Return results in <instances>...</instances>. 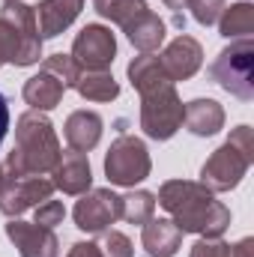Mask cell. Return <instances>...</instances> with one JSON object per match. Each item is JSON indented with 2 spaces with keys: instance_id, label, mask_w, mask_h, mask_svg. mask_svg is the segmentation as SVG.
<instances>
[{
  "instance_id": "1",
  "label": "cell",
  "mask_w": 254,
  "mask_h": 257,
  "mask_svg": "<svg viewBox=\"0 0 254 257\" xmlns=\"http://www.w3.org/2000/svg\"><path fill=\"white\" fill-rule=\"evenodd\" d=\"M156 203L171 215V221L183 233H200L203 239H215L230 227V209L221 200H215V192L191 180L162 183Z\"/></svg>"
},
{
  "instance_id": "2",
  "label": "cell",
  "mask_w": 254,
  "mask_h": 257,
  "mask_svg": "<svg viewBox=\"0 0 254 257\" xmlns=\"http://www.w3.org/2000/svg\"><path fill=\"white\" fill-rule=\"evenodd\" d=\"M63 150L57 132L42 111H24L15 123V147L6 156L3 168L9 174H51Z\"/></svg>"
},
{
  "instance_id": "3",
  "label": "cell",
  "mask_w": 254,
  "mask_h": 257,
  "mask_svg": "<svg viewBox=\"0 0 254 257\" xmlns=\"http://www.w3.org/2000/svg\"><path fill=\"white\" fill-rule=\"evenodd\" d=\"M42 57V36L36 9L24 0H3L0 6V66H33Z\"/></svg>"
},
{
  "instance_id": "4",
  "label": "cell",
  "mask_w": 254,
  "mask_h": 257,
  "mask_svg": "<svg viewBox=\"0 0 254 257\" xmlns=\"http://www.w3.org/2000/svg\"><path fill=\"white\" fill-rule=\"evenodd\" d=\"M141 128L153 141H171L183 128L186 105L174 87V81L165 75L153 84H144L141 90Z\"/></svg>"
},
{
  "instance_id": "5",
  "label": "cell",
  "mask_w": 254,
  "mask_h": 257,
  "mask_svg": "<svg viewBox=\"0 0 254 257\" xmlns=\"http://www.w3.org/2000/svg\"><path fill=\"white\" fill-rule=\"evenodd\" d=\"M209 78L227 90L230 96L251 102L254 99V42L251 39H233L227 48L218 51V57L209 66Z\"/></svg>"
},
{
  "instance_id": "6",
  "label": "cell",
  "mask_w": 254,
  "mask_h": 257,
  "mask_svg": "<svg viewBox=\"0 0 254 257\" xmlns=\"http://www.w3.org/2000/svg\"><path fill=\"white\" fill-rule=\"evenodd\" d=\"M153 171V159L150 150L141 138L135 135H120L108 153H105V177L111 186H123V189H135L138 183H144Z\"/></svg>"
},
{
  "instance_id": "7",
  "label": "cell",
  "mask_w": 254,
  "mask_h": 257,
  "mask_svg": "<svg viewBox=\"0 0 254 257\" xmlns=\"http://www.w3.org/2000/svg\"><path fill=\"white\" fill-rule=\"evenodd\" d=\"M54 194V183L42 174H9L3 168L0 183V212L9 218H18L27 209H36L42 200Z\"/></svg>"
},
{
  "instance_id": "8",
  "label": "cell",
  "mask_w": 254,
  "mask_h": 257,
  "mask_svg": "<svg viewBox=\"0 0 254 257\" xmlns=\"http://www.w3.org/2000/svg\"><path fill=\"white\" fill-rule=\"evenodd\" d=\"M251 156L242 153L233 141H224L200 168V186H206L209 192H230L242 183V177L251 168Z\"/></svg>"
},
{
  "instance_id": "9",
  "label": "cell",
  "mask_w": 254,
  "mask_h": 257,
  "mask_svg": "<svg viewBox=\"0 0 254 257\" xmlns=\"http://www.w3.org/2000/svg\"><path fill=\"white\" fill-rule=\"evenodd\" d=\"M75 227L84 233H105L120 218V194L111 189H90L81 194V200L72 209Z\"/></svg>"
},
{
  "instance_id": "10",
  "label": "cell",
  "mask_w": 254,
  "mask_h": 257,
  "mask_svg": "<svg viewBox=\"0 0 254 257\" xmlns=\"http://www.w3.org/2000/svg\"><path fill=\"white\" fill-rule=\"evenodd\" d=\"M117 57V39L102 24H87L72 42V60L81 69H108Z\"/></svg>"
},
{
  "instance_id": "11",
  "label": "cell",
  "mask_w": 254,
  "mask_h": 257,
  "mask_svg": "<svg viewBox=\"0 0 254 257\" xmlns=\"http://www.w3.org/2000/svg\"><path fill=\"white\" fill-rule=\"evenodd\" d=\"M6 236L18 248L21 257H60V239H57V233L48 230V227H39L36 221L9 218Z\"/></svg>"
},
{
  "instance_id": "12",
  "label": "cell",
  "mask_w": 254,
  "mask_h": 257,
  "mask_svg": "<svg viewBox=\"0 0 254 257\" xmlns=\"http://www.w3.org/2000/svg\"><path fill=\"white\" fill-rule=\"evenodd\" d=\"M162 69H165V75L177 84V81H189L197 75V69L203 63V48H200V42L194 39V36H186V33H180L165 51H162Z\"/></svg>"
},
{
  "instance_id": "13",
  "label": "cell",
  "mask_w": 254,
  "mask_h": 257,
  "mask_svg": "<svg viewBox=\"0 0 254 257\" xmlns=\"http://www.w3.org/2000/svg\"><path fill=\"white\" fill-rule=\"evenodd\" d=\"M51 174H54V180H51L54 189H60L63 194H84L93 186V171H90L87 153H75V150L63 153Z\"/></svg>"
},
{
  "instance_id": "14",
  "label": "cell",
  "mask_w": 254,
  "mask_h": 257,
  "mask_svg": "<svg viewBox=\"0 0 254 257\" xmlns=\"http://www.w3.org/2000/svg\"><path fill=\"white\" fill-rule=\"evenodd\" d=\"M36 9V24H39V36L42 39H54L63 30L75 24V18L84 9V0H42Z\"/></svg>"
},
{
  "instance_id": "15",
  "label": "cell",
  "mask_w": 254,
  "mask_h": 257,
  "mask_svg": "<svg viewBox=\"0 0 254 257\" xmlns=\"http://www.w3.org/2000/svg\"><path fill=\"white\" fill-rule=\"evenodd\" d=\"M141 245L150 257H174L183 245V230L171 218H150L144 224Z\"/></svg>"
},
{
  "instance_id": "16",
  "label": "cell",
  "mask_w": 254,
  "mask_h": 257,
  "mask_svg": "<svg viewBox=\"0 0 254 257\" xmlns=\"http://www.w3.org/2000/svg\"><path fill=\"white\" fill-rule=\"evenodd\" d=\"M66 144L75 153H90L99 141H102V117L96 111H72L66 117Z\"/></svg>"
},
{
  "instance_id": "17",
  "label": "cell",
  "mask_w": 254,
  "mask_h": 257,
  "mask_svg": "<svg viewBox=\"0 0 254 257\" xmlns=\"http://www.w3.org/2000/svg\"><path fill=\"white\" fill-rule=\"evenodd\" d=\"M183 123L197 138H212L224 128V108L215 99H191L186 105Z\"/></svg>"
},
{
  "instance_id": "18",
  "label": "cell",
  "mask_w": 254,
  "mask_h": 257,
  "mask_svg": "<svg viewBox=\"0 0 254 257\" xmlns=\"http://www.w3.org/2000/svg\"><path fill=\"white\" fill-rule=\"evenodd\" d=\"M63 93H66L63 84H60L51 72H42V69H39V75L27 78V81H24V90H21L24 102H27L33 111H51V108H57V105L63 102Z\"/></svg>"
},
{
  "instance_id": "19",
  "label": "cell",
  "mask_w": 254,
  "mask_h": 257,
  "mask_svg": "<svg viewBox=\"0 0 254 257\" xmlns=\"http://www.w3.org/2000/svg\"><path fill=\"white\" fill-rule=\"evenodd\" d=\"M126 36L141 54H153V51L165 42V21H162L153 9H147L144 15H138V18L126 27Z\"/></svg>"
},
{
  "instance_id": "20",
  "label": "cell",
  "mask_w": 254,
  "mask_h": 257,
  "mask_svg": "<svg viewBox=\"0 0 254 257\" xmlns=\"http://www.w3.org/2000/svg\"><path fill=\"white\" fill-rule=\"evenodd\" d=\"M75 90L87 99V102H111L120 96V84L108 69H81Z\"/></svg>"
},
{
  "instance_id": "21",
  "label": "cell",
  "mask_w": 254,
  "mask_h": 257,
  "mask_svg": "<svg viewBox=\"0 0 254 257\" xmlns=\"http://www.w3.org/2000/svg\"><path fill=\"white\" fill-rule=\"evenodd\" d=\"M218 33L224 39H251L254 33V6L251 3H230L218 15Z\"/></svg>"
},
{
  "instance_id": "22",
  "label": "cell",
  "mask_w": 254,
  "mask_h": 257,
  "mask_svg": "<svg viewBox=\"0 0 254 257\" xmlns=\"http://www.w3.org/2000/svg\"><path fill=\"white\" fill-rule=\"evenodd\" d=\"M93 9H96L102 18H108V21H114L117 27L126 30L129 24H132L138 15H144L150 6H147V0H93Z\"/></svg>"
},
{
  "instance_id": "23",
  "label": "cell",
  "mask_w": 254,
  "mask_h": 257,
  "mask_svg": "<svg viewBox=\"0 0 254 257\" xmlns=\"http://www.w3.org/2000/svg\"><path fill=\"white\" fill-rule=\"evenodd\" d=\"M153 212H156V194L153 192L138 189V192H129L120 197V218H126L129 224L144 227L153 218Z\"/></svg>"
},
{
  "instance_id": "24",
  "label": "cell",
  "mask_w": 254,
  "mask_h": 257,
  "mask_svg": "<svg viewBox=\"0 0 254 257\" xmlns=\"http://www.w3.org/2000/svg\"><path fill=\"white\" fill-rule=\"evenodd\" d=\"M42 72H51L66 90H69V87H75V81L81 75V66L72 60V54H51V57L42 60Z\"/></svg>"
},
{
  "instance_id": "25",
  "label": "cell",
  "mask_w": 254,
  "mask_h": 257,
  "mask_svg": "<svg viewBox=\"0 0 254 257\" xmlns=\"http://www.w3.org/2000/svg\"><path fill=\"white\" fill-rule=\"evenodd\" d=\"M99 248H102V254L105 257H135L132 239H129L126 233H120V230H105Z\"/></svg>"
},
{
  "instance_id": "26",
  "label": "cell",
  "mask_w": 254,
  "mask_h": 257,
  "mask_svg": "<svg viewBox=\"0 0 254 257\" xmlns=\"http://www.w3.org/2000/svg\"><path fill=\"white\" fill-rule=\"evenodd\" d=\"M186 9H191V15H194L197 24L209 27V24L218 21V15H221V9H224V0H189Z\"/></svg>"
},
{
  "instance_id": "27",
  "label": "cell",
  "mask_w": 254,
  "mask_h": 257,
  "mask_svg": "<svg viewBox=\"0 0 254 257\" xmlns=\"http://www.w3.org/2000/svg\"><path fill=\"white\" fill-rule=\"evenodd\" d=\"M66 218V206L60 203V200H42L39 206H36V224L39 227H48V230H54L57 224H63Z\"/></svg>"
},
{
  "instance_id": "28",
  "label": "cell",
  "mask_w": 254,
  "mask_h": 257,
  "mask_svg": "<svg viewBox=\"0 0 254 257\" xmlns=\"http://www.w3.org/2000/svg\"><path fill=\"white\" fill-rule=\"evenodd\" d=\"M189 257H230V245L221 239V236H215V239H197L194 245H191Z\"/></svg>"
},
{
  "instance_id": "29",
  "label": "cell",
  "mask_w": 254,
  "mask_h": 257,
  "mask_svg": "<svg viewBox=\"0 0 254 257\" xmlns=\"http://www.w3.org/2000/svg\"><path fill=\"white\" fill-rule=\"evenodd\" d=\"M66 257H105V254H102L99 242H75Z\"/></svg>"
},
{
  "instance_id": "30",
  "label": "cell",
  "mask_w": 254,
  "mask_h": 257,
  "mask_svg": "<svg viewBox=\"0 0 254 257\" xmlns=\"http://www.w3.org/2000/svg\"><path fill=\"white\" fill-rule=\"evenodd\" d=\"M230 257H254V239L251 236H242L239 242L230 245Z\"/></svg>"
},
{
  "instance_id": "31",
  "label": "cell",
  "mask_w": 254,
  "mask_h": 257,
  "mask_svg": "<svg viewBox=\"0 0 254 257\" xmlns=\"http://www.w3.org/2000/svg\"><path fill=\"white\" fill-rule=\"evenodd\" d=\"M6 132H9V105H6V96L0 93V144L6 138Z\"/></svg>"
},
{
  "instance_id": "32",
  "label": "cell",
  "mask_w": 254,
  "mask_h": 257,
  "mask_svg": "<svg viewBox=\"0 0 254 257\" xmlns=\"http://www.w3.org/2000/svg\"><path fill=\"white\" fill-rule=\"evenodd\" d=\"M162 3H165V6L177 15V18H183V9L189 6V0H162Z\"/></svg>"
},
{
  "instance_id": "33",
  "label": "cell",
  "mask_w": 254,
  "mask_h": 257,
  "mask_svg": "<svg viewBox=\"0 0 254 257\" xmlns=\"http://www.w3.org/2000/svg\"><path fill=\"white\" fill-rule=\"evenodd\" d=\"M0 183H3V165H0Z\"/></svg>"
}]
</instances>
